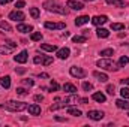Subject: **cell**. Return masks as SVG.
I'll return each instance as SVG.
<instances>
[{"label": "cell", "instance_id": "obj_1", "mask_svg": "<svg viewBox=\"0 0 129 127\" xmlns=\"http://www.w3.org/2000/svg\"><path fill=\"white\" fill-rule=\"evenodd\" d=\"M0 109H6L11 112H21L24 109H27V105L24 102H15V100H9L5 105H0Z\"/></svg>", "mask_w": 129, "mask_h": 127}, {"label": "cell", "instance_id": "obj_2", "mask_svg": "<svg viewBox=\"0 0 129 127\" xmlns=\"http://www.w3.org/2000/svg\"><path fill=\"white\" fill-rule=\"evenodd\" d=\"M96 66L98 67H101V69H104V70H113V72H116L117 69H119V66L114 63L113 60H110V58H101V60H98L96 61Z\"/></svg>", "mask_w": 129, "mask_h": 127}, {"label": "cell", "instance_id": "obj_3", "mask_svg": "<svg viewBox=\"0 0 129 127\" xmlns=\"http://www.w3.org/2000/svg\"><path fill=\"white\" fill-rule=\"evenodd\" d=\"M44 8H45L47 11H50V12H56V14H60V15L66 14V9H64L63 6H60V5H57L56 2H51V0L45 2V3H44Z\"/></svg>", "mask_w": 129, "mask_h": 127}, {"label": "cell", "instance_id": "obj_4", "mask_svg": "<svg viewBox=\"0 0 129 127\" xmlns=\"http://www.w3.org/2000/svg\"><path fill=\"white\" fill-rule=\"evenodd\" d=\"M69 73H71L74 78H86V75H87L84 69H81V67H77V66L71 67V69H69Z\"/></svg>", "mask_w": 129, "mask_h": 127}, {"label": "cell", "instance_id": "obj_5", "mask_svg": "<svg viewBox=\"0 0 129 127\" xmlns=\"http://www.w3.org/2000/svg\"><path fill=\"white\" fill-rule=\"evenodd\" d=\"M44 26H45V29H50V30H62L66 27L64 23H51V21H47Z\"/></svg>", "mask_w": 129, "mask_h": 127}, {"label": "cell", "instance_id": "obj_6", "mask_svg": "<svg viewBox=\"0 0 129 127\" xmlns=\"http://www.w3.org/2000/svg\"><path fill=\"white\" fill-rule=\"evenodd\" d=\"M104 115H105V114H104L102 111H95V109L87 112V117H89L90 120H93V121H99V120H102Z\"/></svg>", "mask_w": 129, "mask_h": 127}, {"label": "cell", "instance_id": "obj_7", "mask_svg": "<svg viewBox=\"0 0 129 127\" xmlns=\"http://www.w3.org/2000/svg\"><path fill=\"white\" fill-rule=\"evenodd\" d=\"M26 18V15L21 12V11H12L11 14H9V20H14V21H18V23H21L23 20Z\"/></svg>", "mask_w": 129, "mask_h": 127}, {"label": "cell", "instance_id": "obj_8", "mask_svg": "<svg viewBox=\"0 0 129 127\" xmlns=\"http://www.w3.org/2000/svg\"><path fill=\"white\" fill-rule=\"evenodd\" d=\"M66 6L71 8V9H74V11H81L84 8V5L81 2H77V0H68L66 2Z\"/></svg>", "mask_w": 129, "mask_h": 127}, {"label": "cell", "instance_id": "obj_9", "mask_svg": "<svg viewBox=\"0 0 129 127\" xmlns=\"http://www.w3.org/2000/svg\"><path fill=\"white\" fill-rule=\"evenodd\" d=\"M107 21H108V17H107V15H96V17L92 18V23H93L95 26H102V24H105Z\"/></svg>", "mask_w": 129, "mask_h": 127}, {"label": "cell", "instance_id": "obj_10", "mask_svg": "<svg viewBox=\"0 0 129 127\" xmlns=\"http://www.w3.org/2000/svg\"><path fill=\"white\" fill-rule=\"evenodd\" d=\"M27 111L30 115H39L41 114V106L38 103H33V105H29L27 106Z\"/></svg>", "mask_w": 129, "mask_h": 127}, {"label": "cell", "instance_id": "obj_11", "mask_svg": "<svg viewBox=\"0 0 129 127\" xmlns=\"http://www.w3.org/2000/svg\"><path fill=\"white\" fill-rule=\"evenodd\" d=\"M69 54H71V49L69 48H60V49H57V57L60 60H66L69 57Z\"/></svg>", "mask_w": 129, "mask_h": 127}, {"label": "cell", "instance_id": "obj_12", "mask_svg": "<svg viewBox=\"0 0 129 127\" xmlns=\"http://www.w3.org/2000/svg\"><path fill=\"white\" fill-rule=\"evenodd\" d=\"M14 60L17 61V63H26L27 61V51H21L20 54H17L15 57H14Z\"/></svg>", "mask_w": 129, "mask_h": 127}, {"label": "cell", "instance_id": "obj_13", "mask_svg": "<svg viewBox=\"0 0 129 127\" xmlns=\"http://www.w3.org/2000/svg\"><path fill=\"white\" fill-rule=\"evenodd\" d=\"M116 105H117V108H120V109H126L129 111V100L128 99H119V100H116Z\"/></svg>", "mask_w": 129, "mask_h": 127}, {"label": "cell", "instance_id": "obj_14", "mask_svg": "<svg viewBox=\"0 0 129 127\" xmlns=\"http://www.w3.org/2000/svg\"><path fill=\"white\" fill-rule=\"evenodd\" d=\"M107 3L116 6V8H126L128 6V2H125V0H107Z\"/></svg>", "mask_w": 129, "mask_h": 127}, {"label": "cell", "instance_id": "obj_15", "mask_svg": "<svg viewBox=\"0 0 129 127\" xmlns=\"http://www.w3.org/2000/svg\"><path fill=\"white\" fill-rule=\"evenodd\" d=\"M93 76L96 78L98 81H101V82H107L108 81V75L107 73H102V72H98V70L93 72Z\"/></svg>", "mask_w": 129, "mask_h": 127}, {"label": "cell", "instance_id": "obj_16", "mask_svg": "<svg viewBox=\"0 0 129 127\" xmlns=\"http://www.w3.org/2000/svg\"><path fill=\"white\" fill-rule=\"evenodd\" d=\"M32 30H33V27L29 26V24H18L17 26V32H20V33H29Z\"/></svg>", "mask_w": 129, "mask_h": 127}, {"label": "cell", "instance_id": "obj_17", "mask_svg": "<svg viewBox=\"0 0 129 127\" xmlns=\"http://www.w3.org/2000/svg\"><path fill=\"white\" fill-rule=\"evenodd\" d=\"M0 87H3V88H9L11 87V76H2L0 78Z\"/></svg>", "mask_w": 129, "mask_h": 127}, {"label": "cell", "instance_id": "obj_18", "mask_svg": "<svg viewBox=\"0 0 129 127\" xmlns=\"http://www.w3.org/2000/svg\"><path fill=\"white\" fill-rule=\"evenodd\" d=\"M89 15H81V17H78L77 20H75V26H83V24H87L89 23Z\"/></svg>", "mask_w": 129, "mask_h": 127}, {"label": "cell", "instance_id": "obj_19", "mask_svg": "<svg viewBox=\"0 0 129 127\" xmlns=\"http://www.w3.org/2000/svg\"><path fill=\"white\" fill-rule=\"evenodd\" d=\"M64 102H66L68 105H77V103L81 102V97H78V96H71V97H66Z\"/></svg>", "mask_w": 129, "mask_h": 127}, {"label": "cell", "instance_id": "obj_20", "mask_svg": "<svg viewBox=\"0 0 129 127\" xmlns=\"http://www.w3.org/2000/svg\"><path fill=\"white\" fill-rule=\"evenodd\" d=\"M96 36L98 37H101V39H105V37L110 36V32H108L107 29H104V27H99V29L96 30Z\"/></svg>", "mask_w": 129, "mask_h": 127}, {"label": "cell", "instance_id": "obj_21", "mask_svg": "<svg viewBox=\"0 0 129 127\" xmlns=\"http://www.w3.org/2000/svg\"><path fill=\"white\" fill-rule=\"evenodd\" d=\"M63 90L68 91V93H71V94H75V93H77V87H75L74 84H71V82H66V84H64Z\"/></svg>", "mask_w": 129, "mask_h": 127}, {"label": "cell", "instance_id": "obj_22", "mask_svg": "<svg viewBox=\"0 0 129 127\" xmlns=\"http://www.w3.org/2000/svg\"><path fill=\"white\" fill-rule=\"evenodd\" d=\"M41 49L48 51V52H53V51H57V46L56 45H50V43H42L41 45Z\"/></svg>", "mask_w": 129, "mask_h": 127}, {"label": "cell", "instance_id": "obj_23", "mask_svg": "<svg viewBox=\"0 0 129 127\" xmlns=\"http://www.w3.org/2000/svg\"><path fill=\"white\" fill-rule=\"evenodd\" d=\"M92 99H93V100H96V102H99V103H104V102L107 100L105 94H102V93H93Z\"/></svg>", "mask_w": 129, "mask_h": 127}, {"label": "cell", "instance_id": "obj_24", "mask_svg": "<svg viewBox=\"0 0 129 127\" xmlns=\"http://www.w3.org/2000/svg\"><path fill=\"white\" fill-rule=\"evenodd\" d=\"M68 114L69 115H74V117H81L83 115V112L80 109H77V108H69L68 109Z\"/></svg>", "mask_w": 129, "mask_h": 127}, {"label": "cell", "instance_id": "obj_25", "mask_svg": "<svg viewBox=\"0 0 129 127\" xmlns=\"http://www.w3.org/2000/svg\"><path fill=\"white\" fill-rule=\"evenodd\" d=\"M86 40H87L86 36H74L72 37V42L74 43H86Z\"/></svg>", "mask_w": 129, "mask_h": 127}, {"label": "cell", "instance_id": "obj_26", "mask_svg": "<svg viewBox=\"0 0 129 127\" xmlns=\"http://www.w3.org/2000/svg\"><path fill=\"white\" fill-rule=\"evenodd\" d=\"M66 106H69L66 102H62V103H56V105H53L51 108H50V111H57V109H60V108H66Z\"/></svg>", "mask_w": 129, "mask_h": 127}, {"label": "cell", "instance_id": "obj_27", "mask_svg": "<svg viewBox=\"0 0 129 127\" xmlns=\"http://www.w3.org/2000/svg\"><path fill=\"white\" fill-rule=\"evenodd\" d=\"M113 54H114V51H113L111 48H107V49H102V51H101V55H102V57H107V58H110Z\"/></svg>", "mask_w": 129, "mask_h": 127}, {"label": "cell", "instance_id": "obj_28", "mask_svg": "<svg viewBox=\"0 0 129 127\" xmlns=\"http://www.w3.org/2000/svg\"><path fill=\"white\" fill-rule=\"evenodd\" d=\"M30 39H32L33 42H38V40H41V39H42V33H41V32L32 33V36H30Z\"/></svg>", "mask_w": 129, "mask_h": 127}, {"label": "cell", "instance_id": "obj_29", "mask_svg": "<svg viewBox=\"0 0 129 127\" xmlns=\"http://www.w3.org/2000/svg\"><path fill=\"white\" fill-rule=\"evenodd\" d=\"M111 29L113 30H123L125 29V24H122V23H113L111 24Z\"/></svg>", "mask_w": 129, "mask_h": 127}, {"label": "cell", "instance_id": "obj_30", "mask_svg": "<svg viewBox=\"0 0 129 127\" xmlns=\"http://www.w3.org/2000/svg\"><path fill=\"white\" fill-rule=\"evenodd\" d=\"M128 63H129V57H126V55L120 57V60H119V66H120V67H122V66H126Z\"/></svg>", "mask_w": 129, "mask_h": 127}, {"label": "cell", "instance_id": "obj_31", "mask_svg": "<svg viewBox=\"0 0 129 127\" xmlns=\"http://www.w3.org/2000/svg\"><path fill=\"white\" fill-rule=\"evenodd\" d=\"M59 88H60V85H59V84H57L56 81H53V79H51V85H50V91H57Z\"/></svg>", "mask_w": 129, "mask_h": 127}, {"label": "cell", "instance_id": "obj_32", "mask_svg": "<svg viewBox=\"0 0 129 127\" xmlns=\"http://www.w3.org/2000/svg\"><path fill=\"white\" fill-rule=\"evenodd\" d=\"M30 15H32L35 20L39 18V9H38V8H30Z\"/></svg>", "mask_w": 129, "mask_h": 127}, {"label": "cell", "instance_id": "obj_33", "mask_svg": "<svg viewBox=\"0 0 129 127\" xmlns=\"http://www.w3.org/2000/svg\"><path fill=\"white\" fill-rule=\"evenodd\" d=\"M51 63H53V57L47 55V57H44V58H42V64H44V66H50Z\"/></svg>", "mask_w": 129, "mask_h": 127}, {"label": "cell", "instance_id": "obj_34", "mask_svg": "<svg viewBox=\"0 0 129 127\" xmlns=\"http://www.w3.org/2000/svg\"><path fill=\"white\" fill-rule=\"evenodd\" d=\"M0 29H3V30H6V32H11V26H9V23H6V21H0Z\"/></svg>", "mask_w": 129, "mask_h": 127}, {"label": "cell", "instance_id": "obj_35", "mask_svg": "<svg viewBox=\"0 0 129 127\" xmlns=\"http://www.w3.org/2000/svg\"><path fill=\"white\" fill-rule=\"evenodd\" d=\"M107 93H108L110 96H114V93H116V87H114L113 84L107 85Z\"/></svg>", "mask_w": 129, "mask_h": 127}, {"label": "cell", "instance_id": "obj_36", "mask_svg": "<svg viewBox=\"0 0 129 127\" xmlns=\"http://www.w3.org/2000/svg\"><path fill=\"white\" fill-rule=\"evenodd\" d=\"M120 94H122L123 99H129V88H125V87H123V88L120 90Z\"/></svg>", "mask_w": 129, "mask_h": 127}, {"label": "cell", "instance_id": "obj_37", "mask_svg": "<svg viewBox=\"0 0 129 127\" xmlns=\"http://www.w3.org/2000/svg\"><path fill=\"white\" fill-rule=\"evenodd\" d=\"M83 90H86V91H90V90H93V85L90 84V82H83Z\"/></svg>", "mask_w": 129, "mask_h": 127}, {"label": "cell", "instance_id": "obj_38", "mask_svg": "<svg viewBox=\"0 0 129 127\" xmlns=\"http://www.w3.org/2000/svg\"><path fill=\"white\" fill-rule=\"evenodd\" d=\"M15 91H17V94H20V96H26L27 94V90H26V88H21V87H18Z\"/></svg>", "mask_w": 129, "mask_h": 127}, {"label": "cell", "instance_id": "obj_39", "mask_svg": "<svg viewBox=\"0 0 129 127\" xmlns=\"http://www.w3.org/2000/svg\"><path fill=\"white\" fill-rule=\"evenodd\" d=\"M23 84L27 85V87H32L33 85V79H23Z\"/></svg>", "mask_w": 129, "mask_h": 127}, {"label": "cell", "instance_id": "obj_40", "mask_svg": "<svg viewBox=\"0 0 129 127\" xmlns=\"http://www.w3.org/2000/svg\"><path fill=\"white\" fill-rule=\"evenodd\" d=\"M11 49L9 48H6V46H0V54H8Z\"/></svg>", "mask_w": 129, "mask_h": 127}, {"label": "cell", "instance_id": "obj_41", "mask_svg": "<svg viewBox=\"0 0 129 127\" xmlns=\"http://www.w3.org/2000/svg\"><path fill=\"white\" fill-rule=\"evenodd\" d=\"M24 5H26V3H24V0H20V2H17V3H15V8H24Z\"/></svg>", "mask_w": 129, "mask_h": 127}, {"label": "cell", "instance_id": "obj_42", "mask_svg": "<svg viewBox=\"0 0 129 127\" xmlns=\"http://www.w3.org/2000/svg\"><path fill=\"white\" fill-rule=\"evenodd\" d=\"M42 100H44V96H41V94L35 96V102H42Z\"/></svg>", "mask_w": 129, "mask_h": 127}, {"label": "cell", "instance_id": "obj_43", "mask_svg": "<svg viewBox=\"0 0 129 127\" xmlns=\"http://www.w3.org/2000/svg\"><path fill=\"white\" fill-rule=\"evenodd\" d=\"M6 43L9 45V48H15V46H17V43H15V42H12V40H6Z\"/></svg>", "mask_w": 129, "mask_h": 127}, {"label": "cell", "instance_id": "obj_44", "mask_svg": "<svg viewBox=\"0 0 129 127\" xmlns=\"http://www.w3.org/2000/svg\"><path fill=\"white\" fill-rule=\"evenodd\" d=\"M15 72H17V73H20V75H23V73L26 72V69H24V67H18V69H15Z\"/></svg>", "mask_w": 129, "mask_h": 127}, {"label": "cell", "instance_id": "obj_45", "mask_svg": "<svg viewBox=\"0 0 129 127\" xmlns=\"http://www.w3.org/2000/svg\"><path fill=\"white\" fill-rule=\"evenodd\" d=\"M41 61H42V58H41V57H39V55H36V57H35V58H33V63H41Z\"/></svg>", "mask_w": 129, "mask_h": 127}, {"label": "cell", "instance_id": "obj_46", "mask_svg": "<svg viewBox=\"0 0 129 127\" xmlns=\"http://www.w3.org/2000/svg\"><path fill=\"white\" fill-rule=\"evenodd\" d=\"M120 82H122L123 85H129V78H126V79H120Z\"/></svg>", "mask_w": 129, "mask_h": 127}, {"label": "cell", "instance_id": "obj_47", "mask_svg": "<svg viewBox=\"0 0 129 127\" xmlns=\"http://www.w3.org/2000/svg\"><path fill=\"white\" fill-rule=\"evenodd\" d=\"M12 0H0V5H8V3H11Z\"/></svg>", "mask_w": 129, "mask_h": 127}, {"label": "cell", "instance_id": "obj_48", "mask_svg": "<svg viewBox=\"0 0 129 127\" xmlns=\"http://www.w3.org/2000/svg\"><path fill=\"white\" fill-rule=\"evenodd\" d=\"M57 121H66V118H62V117H56Z\"/></svg>", "mask_w": 129, "mask_h": 127}, {"label": "cell", "instance_id": "obj_49", "mask_svg": "<svg viewBox=\"0 0 129 127\" xmlns=\"http://www.w3.org/2000/svg\"><path fill=\"white\" fill-rule=\"evenodd\" d=\"M39 76H41V78H48V75H47V73H41Z\"/></svg>", "mask_w": 129, "mask_h": 127}, {"label": "cell", "instance_id": "obj_50", "mask_svg": "<svg viewBox=\"0 0 129 127\" xmlns=\"http://www.w3.org/2000/svg\"><path fill=\"white\" fill-rule=\"evenodd\" d=\"M84 2H93V0H84Z\"/></svg>", "mask_w": 129, "mask_h": 127}, {"label": "cell", "instance_id": "obj_51", "mask_svg": "<svg viewBox=\"0 0 129 127\" xmlns=\"http://www.w3.org/2000/svg\"><path fill=\"white\" fill-rule=\"evenodd\" d=\"M128 115H129V114H128Z\"/></svg>", "mask_w": 129, "mask_h": 127}]
</instances>
